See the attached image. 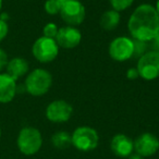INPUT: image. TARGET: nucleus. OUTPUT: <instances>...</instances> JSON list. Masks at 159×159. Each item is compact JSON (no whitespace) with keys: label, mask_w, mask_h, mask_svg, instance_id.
<instances>
[{"label":"nucleus","mask_w":159,"mask_h":159,"mask_svg":"<svg viewBox=\"0 0 159 159\" xmlns=\"http://www.w3.org/2000/svg\"><path fill=\"white\" fill-rule=\"evenodd\" d=\"M130 37L136 40L150 43L159 32V16L150 3L137 6L128 20Z\"/></svg>","instance_id":"obj_1"},{"label":"nucleus","mask_w":159,"mask_h":159,"mask_svg":"<svg viewBox=\"0 0 159 159\" xmlns=\"http://www.w3.org/2000/svg\"><path fill=\"white\" fill-rule=\"evenodd\" d=\"M52 86V75L48 70L37 68L27 73L24 82V89L33 97L46 95Z\"/></svg>","instance_id":"obj_2"},{"label":"nucleus","mask_w":159,"mask_h":159,"mask_svg":"<svg viewBox=\"0 0 159 159\" xmlns=\"http://www.w3.org/2000/svg\"><path fill=\"white\" fill-rule=\"evenodd\" d=\"M16 146L25 156L37 154L43 146V135L34 126H24L20 130L16 137Z\"/></svg>","instance_id":"obj_3"},{"label":"nucleus","mask_w":159,"mask_h":159,"mask_svg":"<svg viewBox=\"0 0 159 159\" xmlns=\"http://www.w3.org/2000/svg\"><path fill=\"white\" fill-rule=\"evenodd\" d=\"M72 146L80 152H92L99 144V134L94 128L89 125L77 126L71 134Z\"/></svg>","instance_id":"obj_4"},{"label":"nucleus","mask_w":159,"mask_h":159,"mask_svg":"<svg viewBox=\"0 0 159 159\" xmlns=\"http://www.w3.org/2000/svg\"><path fill=\"white\" fill-rule=\"evenodd\" d=\"M60 47L53 38L40 36L32 46L33 57L40 63H50L57 59Z\"/></svg>","instance_id":"obj_5"},{"label":"nucleus","mask_w":159,"mask_h":159,"mask_svg":"<svg viewBox=\"0 0 159 159\" xmlns=\"http://www.w3.org/2000/svg\"><path fill=\"white\" fill-rule=\"evenodd\" d=\"M136 69L139 77L145 81H154L159 77V52L148 50L137 59Z\"/></svg>","instance_id":"obj_6"},{"label":"nucleus","mask_w":159,"mask_h":159,"mask_svg":"<svg viewBox=\"0 0 159 159\" xmlns=\"http://www.w3.org/2000/svg\"><path fill=\"white\" fill-rule=\"evenodd\" d=\"M108 53L117 62L126 61L134 56V40L129 36H118L109 44Z\"/></svg>","instance_id":"obj_7"},{"label":"nucleus","mask_w":159,"mask_h":159,"mask_svg":"<svg viewBox=\"0 0 159 159\" xmlns=\"http://www.w3.org/2000/svg\"><path fill=\"white\" fill-rule=\"evenodd\" d=\"M60 18L66 25L77 27L84 22L86 10L80 0H70L64 3L60 10Z\"/></svg>","instance_id":"obj_8"},{"label":"nucleus","mask_w":159,"mask_h":159,"mask_svg":"<svg viewBox=\"0 0 159 159\" xmlns=\"http://www.w3.org/2000/svg\"><path fill=\"white\" fill-rule=\"evenodd\" d=\"M45 115L48 121L52 123H66L73 115V107L64 99L52 100L46 107Z\"/></svg>","instance_id":"obj_9"},{"label":"nucleus","mask_w":159,"mask_h":159,"mask_svg":"<svg viewBox=\"0 0 159 159\" xmlns=\"http://www.w3.org/2000/svg\"><path fill=\"white\" fill-rule=\"evenodd\" d=\"M159 150V139L155 134L145 132L139 134L134 141V152L143 158L154 156Z\"/></svg>","instance_id":"obj_10"},{"label":"nucleus","mask_w":159,"mask_h":159,"mask_svg":"<svg viewBox=\"0 0 159 159\" xmlns=\"http://www.w3.org/2000/svg\"><path fill=\"white\" fill-rule=\"evenodd\" d=\"M55 39L60 48L73 49L79 46L82 42V33L77 27L64 25L62 27H59Z\"/></svg>","instance_id":"obj_11"},{"label":"nucleus","mask_w":159,"mask_h":159,"mask_svg":"<svg viewBox=\"0 0 159 159\" xmlns=\"http://www.w3.org/2000/svg\"><path fill=\"white\" fill-rule=\"evenodd\" d=\"M110 149L116 156L128 158L134 152V141L123 133H118L111 139Z\"/></svg>","instance_id":"obj_12"},{"label":"nucleus","mask_w":159,"mask_h":159,"mask_svg":"<svg viewBox=\"0 0 159 159\" xmlns=\"http://www.w3.org/2000/svg\"><path fill=\"white\" fill-rule=\"evenodd\" d=\"M18 93L16 81L7 73H0V104H9Z\"/></svg>","instance_id":"obj_13"},{"label":"nucleus","mask_w":159,"mask_h":159,"mask_svg":"<svg viewBox=\"0 0 159 159\" xmlns=\"http://www.w3.org/2000/svg\"><path fill=\"white\" fill-rule=\"evenodd\" d=\"M30 71V64L26 59L22 57H14L8 61L6 66V73L13 77L16 81L27 75Z\"/></svg>","instance_id":"obj_14"},{"label":"nucleus","mask_w":159,"mask_h":159,"mask_svg":"<svg viewBox=\"0 0 159 159\" xmlns=\"http://www.w3.org/2000/svg\"><path fill=\"white\" fill-rule=\"evenodd\" d=\"M121 14L113 9H109L102 14L99 19V25L105 31H113L120 24Z\"/></svg>","instance_id":"obj_15"},{"label":"nucleus","mask_w":159,"mask_h":159,"mask_svg":"<svg viewBox=\"0 0 159 159\" xmlns=\"http://www.w3.org/2000/svg\"><path fill=\"white\" fill-rule=\"evenodd\" d=\"M51 144L58 149H66L72 145L71 134L66 131H58L51 136Z\"/></svg>","instance_id":"obj_16"},{"label":"nucleus","mask_w":159,"mask_h":159,"mask_svg":"<svg viewBox=\"0 0 159 159\" xmlns=\"http://www.w3.org/2000/svg\"><path fill=\"white\" fill-rule=\"evenodd\" d=\"M134 1L135 0H109V3H110L111 9L118 12H122L132 7Z\"/></svg>","instance_id":"obj_17"},{"label":"nucleus","mask_w":159,"mask_h":159,"mask_svg":"<svg viewBox=\"0 0 159 159\" xmlns=\"http://www.w3.org/2000/svg\"><path fill=\"white\" fill-rule=\"evenodd\" d=\"M44 10L49 16H56V14L60 13L61 5L57 0H46L44 3Z\"/></svg>","instance_id":"obj_18"},{"label":"nucleus","mask_w":159,"mask_h":159,"mask_svg":"<svg viewBox=\"0 0 159 159\" xmlns=\"http://www.w3.org/2000/svg\"><path fill=\"white\" fill-rule=\"evenodd\" d=\"M58 31H59V27H58V25L56 23L48 22L43 27V36H46V37L53 38L55 39L58 34Z\"/></svg>","instance_id":"obj_19"},{"label":"nucleus","mask_w":159,"mask_h":159,"mask_svg":"<svg viewBox=\"0 0 159 159\" xmlns=\"http://www.w3.org/2000/svg\"><path fill=\"white\" fill-rule=\"evenodd\" d=\"M134 40V56L133 57L139 59L141 56H143L146 51H148V43L142 42V40Z\"/></svg>","instance_id":"obj_20"},{"label":"nucleus","mask_w":159,"mask_h":159,"mask_svg":"<svg viewBox=\"0 0 159 159\" xmlns=\"http://www.w3.org/2000/svg\"><path fill=\"white\" fill-rule=\"evenodd\" d=\"M8 33H9V26H8L7 21L0 18V42H2L7 37Z\"/></svg>","instance_id":"obj_21"},{"label":"nucleus","mask_w":159,"mask_h":159,"mask_svg":"<svg viewBox=\"0 0 159 159\" xmlns=\"http://www.w3.org/2000/svg\"><path fill=\"white\" fill-rule=\"evenodd\" d=\"M8 61H9V59H8L7 52L2 48H0V73H2V71L6 69Z\"/></svg>","instance_id":"obj_22"},{"label":"nucleus","mask_w":159,"mask_h":159,"mask_svg":"<svg viewBox=\"0 0 159 159\" xmlns=\"http://www.w3.org/2000/svg\"><path fill=\"white\" fill-rule=\"evenodd\" d=\"M125 75H126V77H128L129 80H131V81H133V80H137L139 77V71H137L136 66L129 68L128 71H126V73H125Z\"/></svg>","instance_id":"obj_23"},{"label":"nucleus","mask_w":159,"mask_h":159,"mask_svg":"<svg viewBox=\"0 0 159 159\" xmlns=\"http://www.w3.org/2000/svg\"><path fill=\"white\" fill-rule=\"evenodd\" d=\"M150 43H152V50H155V51H157V52H159V32Z\"/></svg>","instance_id":"obj_24"},{"label":"nucleus","mask_w":159,"mask_h":159,"mask_svg":"<svg viewBox=\"0 0 159 159\" xmlns=\"http://www.w3.org/2000/svg\"><path fill=\"white\" fill-rule=\"evenodd\" d=\"M126 159H144V158L142 156H139V154H136V152H133V154H131Z\"/></svg>","instance_id":"obj_25"},{"label":"nucleus","mask_w":159,"mask_h":159,"mask_svg":"<svg viewBox=\"0 0 159 159\" xmlns=\"http://www.w3.org/2000/svg\"><path fill=\"white\" fill-rule=\"evenodd\" d=\"M154 7H155V9H156V11H157V13H158V16H159V0H157V1H156V5H155Z\"/></svg>","instance_id":"obj_26"},{"label":"nucleus","mask_w":159,"mask_h":159,"mask_svg":"<svg viewBox=\"0 0 159 159\" xmlns=\"http://www.w3.org/2000/svg\"><path fill=\"white\" fill-rule=\"evenodd\" d=\"M57 1L60 3V5H61V7H62V6H63L64 3H66L68 1H70V0H57Z\"/></svg>","instance_id":"obj_27"},{"label":"nucleus","mask_w":159,"mask_h":159,"mask_svg":"<svg viewBox=\"0 0 159 159\" xmlns=\"http://www.w3.org/2000/svg\"><path fill=\"white\" fill-rule=\"evenodd\" d=\"M2 3H3V1L2 0H0V10H1V8H2Z\"/></svg>","instance_id":"obj_28"},{"label":"nucleus","mask_w":159,"mask_h":159,"mask_svg":"<svg viewBox=\"0 0 159 159\" xmlns=\"http://www.w3.org/2000/svg\"><path fill=\"white\" fill-rule=\"evenodd\" d=\"M0 139H1V126H0Z\"/></svg>","instance_id":"obj_29"},{"label":"nucleus","mask_w":159,"mask_h":159,"mask_svg":"<svg viewBox=\"0 0 159 159\" xmlns=\"http://www.w3.org/2000/svg\"><path fill=\"white\" fill-rule=\"evenodd\" d=\"M158 159H159V158H158Z\"/></svg>","instance_id":"obj_30"}]
</instances>
